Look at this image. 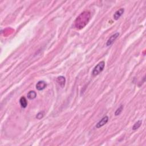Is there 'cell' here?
Listing matches in <instances>:
<instances>
[{
  "label": "cell",
  "mask_w": 146,
  "mask_h": 146,
  "mask_svg": "<svg viewBox=\"0 0 146 146\" xmlns=\"http://www.w3.org/2000/svg\"><path fill=\"white\" fill-rule=\"evenodd\" d=\"M142 123V120H139L136 122V123H135V124L132 127V130H136L138 129L140 127V126H141V124Z\"/></svg>",
  "instance_id": "10"
},
{
  "label": "cell",
  "mask_w": 146,
  "mask_h": 146,
  "mask_svg": "<svg viewBox=\"0 0 146 146\" xmlns=\"http://www.w3.org/2000/svg\"><path fill=\"white\" fill-rule=\"evenodd\" d=\"M108 121H109V117H108L107 116H104L103 118L97 124L96 127L97 128V129H99V128L102 127V126L105 125V124L107 123Z\"/></svg>",
  "instance_id": "4"
},
{
  "label": "cell",
  "mask_w": 146,
  "mask_h": 146,
  "mask_svg": "<svg viewBox=\"0 0 146 146\" xmlns=\"http://www.w3.org/2000/svg\"><path fill=\"white\" fill-rule=\"evenodd\" d=\"M19 103H20L21 106L22 108H26L28 106V102H27L26 99L25 98V97H22L20 98L19 100Z\"/></svg>",
  "instance_id": "8"
},
{
  "label": "cell",
  "mask_w": 146,
  "mask_h": 146,
  "mask_svg": "<svg viewBox=\"0 0 146 146\" xmlns=\"http://www.w3.org/2000/svg\"><path fill=\"white\" fill-rule=\"evenodd\" d=\"M91 14L89 11H84L79 15L75 21V26L77 29H82L89 23Z\"/></svg>",
  "instance_id": "1"
},
{
  "label": "cell",
  "mask_w": 146,
  "mask_h": 146,
  "mask_svg": "<svg viewBox=\"0 0 146 146\" xmlns=\"http://www.w3.org/2000/svg\"><path fill=\"white\" fill-rule=\"evenodd\" d=\"M104 66H105V62L104 61H101L97 65L95 66L93 70L92 74L94 76H97L98 74L101 73V72L103 70Z\"/></svg>",
  "instance_id": "2"
},
{
  "label": "cell",
  "mask_w": 146,
  "mask_h": 146,
  "mask_svg": "<svg viewBox=\"0 0 146 146\" xmlns=\"http://www.w3.org/2000/svg\"><path fill=\"white\" fill-rule=\"evenodd\" d=\"M57 82L58 83V84L60 85L62 87H64L65 86V84L66 82V79L63 76H60L58 77L57 79Z\"/></svg>",
  "instance_id": "7"
},
{
  "label": "cell",
  "mask_w": 146,
  "mask_h": 146,
  "mask_svg": "<svg viewBox=\"0 0 146 146\" xmlns=\"http://www.w3.org/2000/svg\"><path fill=\"white\" fill-rule=\"evenodd\" d=\"M124 12V9L123 8H121L118 10H117V11L115 13L114 15V18L115 20H118V19L122 16Z\"/></svg>",
  "instance_id": "6"
},
{
  "label": "cell",
  "mask_w": 146,
  "mask_h": 146,
  "mask_svg": "<svg viewBox=\"0 0 146 146\" xmlns=\"http://www.w3.org/2000/svg\"><path fill=\"white\" fill-rule=\"evenodd\" d=\"M46 86L47 84L46 82H45L44 81H39L36 84V89L39 90V91H41V90H44L46 88Z\"/></svg>",
  "instance_id": "5"
},
{
  "label": "cell",
  "mask_w": 146,
  "mask_h": 146,
  "mask_svg": "<svg viewBox=\"0 0 146 146\" xmlns=\"http://www.w3.org/2000/svg\"><path fill=\"white\" fill-rule=\"evenodd\" d=\"M37 97V93L34 91H30L28 93V98L29 99H34Z\"/></svg>",
  "instance_id": "9"
},
{
  "label": "cell",
  "mask_w": 146,
  "mask_h": 146,
  "mask_svg": "<svg viewBox=\"0 0 146 146\" xmlns=\"http://www.w3.org/2000/svg\"><path fill=\"white\" fill-rule=\"evenodd\" d=\"M119 33H116L114 34H113V35H111V37H110V38L108 39L106 45H107V46H111V45L115 42V41L116 40L117 38L119 37Z\"/></svg>",
  "instance_id": "3"
},
{
  "label": "cell",
  "mask_w": 146,
  "mask_h": 146,
  "mask_svg": "<svg viewBox=\"0 0 146 146\" xmlns=\"http://www.w3.org/2000/svg\"><path fill=\"white\" fill-rule=\"evenodd\" d=\"M44 113L43 112V111H42V112L38 113L37 116H36V118H37L38 119H41L44 117Z\"/></svg>",
  "instance_id": "12"
},
{
  "label": "cell",
  "mask_w": 146,
  "mask_h": 146,
  "mask_svg": "<svg viewBox=\"0 0 146 146\" xmlns=\"http://www.w3.org/2000/svg\"><path fill=\"white\" fill-rule=\"evenodd\" d=\"M123 106L121 105L118 108V109L116 110V111H115V115H116V116H118V115L120 114V113H121L122 111V110H123Z\"/></svg>",
  "instance_id": "11"
}]
</instances>
